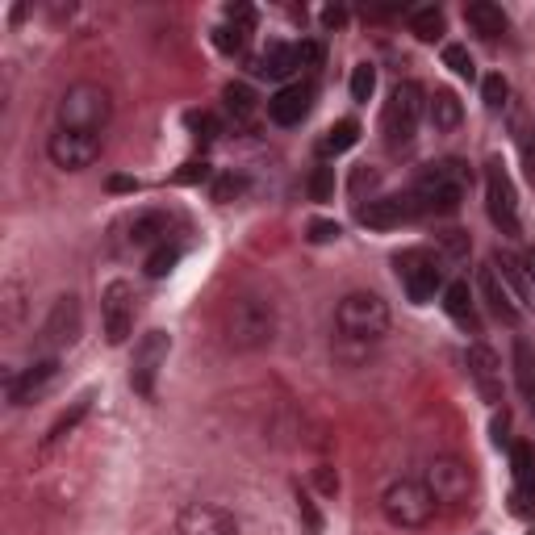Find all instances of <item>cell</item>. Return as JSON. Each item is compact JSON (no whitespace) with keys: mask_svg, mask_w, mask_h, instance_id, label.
Wrapping results in <instances>:
<instances>
[{"mask_svg":"<svg viewBox=\"0 0 535 535\" xmlns=\"http://www.w3.org/2000/svg\"><path fill=\"white\" fill-rule=\"evenodd\" d=\"M473 184V168L464 159H439V164H427L423 172L414 176V205H418V218L423 214H456L464 193Z\"/></svg>","mask_w":535,"mask_h":535,"instance_id":"6da1fadb","label":"cell"},{"mask_svg":"<svg viewBox=\"0 0 535 535\" xmlns=\"http://www.w3.org/2000/svg\"><path fill=\"white\" fill-rule=\"evenodd\" d=\"M222 335L235 352H264L276 339V306L264 293H239L222 314Z\"/></svg>","mask_w":535,"mask_h":535,"instance_id":"7a4b0ae2","label":"cell"},{"mask_svg":"<svg viewBox=\"0 0 535 535\" xmlns=\"http://www.w3.org/2000/svg\"><path fill=\"white\" fill-rule=\"evenodd\" d=\"M381 515H385L389 527H398V531H423L439 515V506H435V494L427 490L423 477H398V481L385 485Z\"/></svg>","mask_w":535,"mask_h":535,"instance_id":"3957f363","label":"cell"},{"mask_svg":"<svg viewBox=\"0 0 535 535\" xmlns=\"http://www.w3.org/2000/svg\"><path fill=\"white\" fill-rule=\"evenodd\" d=\"M335 331H339V339L360 343V347L381 343L385 331H389V306L368 289L347 293L335 306Z\"/></svg>","mask_w":535,"mask_h":535,"instance_id":"277c9868","label":"cell"},{"mask_svg":"<svg viewBox=\"0 0 535 535\" xmlns=\"http://www.w3.org/2000/svg\"><path fill=\"white\" fill-rule=\"evenodd\" d=\"M427 118V92L423 84H414V80H402L398 88L389 92V101L381 109V134H385V147L398 155L414 143V134H418V122Z\"/></svg>","mask_w":535,"mask_h":535,"instance_id":"5b68a950","label":"cell"},{"mask_svg":"<svg viewBox=\"0 0 535 535\" xmlns=\"http://www.w3.org/2000/svg\"><path fill=\"white\" fill-rule=\"evenodd\" d=\"M113 118V97L109 88L80 80L72 84L59 97V130H88V134H101Z\"/></svg>","mask_w":535,"mask_h":535,"instance_id":"8992f818","label":"cell"},{"mask_svg":"<svg viewBox=\"0 0 535 535\" xmlns=\"http://www.w3.org/2000/svg\"><path fill=\"white\" fill-rule=\"evenodd\" d=\"M427 490L435 494V506L439 510H464L473 502V473H469V464L456 460V456H435L427 464Z\"/></svg>","mask_w":535,"mask_h":535,"instance_id":"52a82bcc","label":"cell"},{"mask_svg":"<svg viewBox=\"0 0 535 535\" xmlns=\"http://www.w3.org/2000/svg\"><path fill=\"white\" fill-rule=\"evenodd\" d=\"M393 264H398L402 289H406V297L414 301V306H427V301H435V293L444 289V268H439V260L423 247L402 251Z\"/></svg>","mask_w":535,"mask_h":535,"instance_id":"ba28073f","label":"cell"},{"mask_svg":"<svg viewBox=\"0 0 535 535\" xmlns=\"http://www.w3.org/2000/svg\"><path fill=\"white\" fill-rule=\"evenodd\" d=\"M485 214H490V222L502 235H519V197H515V184H510V172L498 155L485 164Z\"/></svg>","mask_w":535,"mask_h":535,"instance_id":"9c48e42d","label":"cell"},{"mask_svg":"<svg viewBox=\"0 0 535 535\" xmlns=\"http://www.w3.org/2000/svg\"><path fill=\"white\" fill-rule=\"evenodd\" d=\"M172 352V335L168 331H147L143 339L134 343V360H130V385L138 398H155V381L168 364Z\"/></svg>","mask_w":535,"mask_h":535,"instance_id":"30bf717a","label":"cell"},{"mask_svg":"<svg viewBox=\"0 0 535 535\" xmlns=\"http://www.w3.org/2000/svg\"><path fill=\"white\" fill-rule=\"evenodd\" d=\"M101 147H105V134H88V130H55L46 138V155H51V164L63 172L92 168L101 159Z\"/></svg>","mask_w":535,"mask_h":535,"instance_id":"8fae6325","label":"cell"},{"mask_svg":"<svg viewBox=\"0 0 535 535\" xmlns=\"http://www.w3.org/2000/svg\"><path fill=\"white\" fill-rule=\"evenodd\" d=\"M101 327L113 347H122L134 331V285L130 281H109L101 293Z\"/></svg>","mask_w":535,"mask_h":535,"instance_id":"7c38bea8","label":"cell"},{"mask_svg":"<svg viewBox=\"0 0 535 535\" xmlns=\"http://www.w3.org/2000/svg\"><path fill=\"white\" fill-rule=\"evenodd\" d=\"M84 331V310H80V297L76 293H63L55 297V306L51 314H46L42 322V347H51V352H63V347H72Z\"/></svg>","mask_w":535,"mask_h":535,"instance_id":"4fadbf2b","label":"cell"},{"mask_svg":"<svg viewBox=\"0 0 535 535\" xmlns=\"http://www.w3.org/2000/svg\"><path fill=\"white\" fill-rule=\"evenodd\" d=\"M176 535H239V519L218 502H189L176 515Z\"/></svg>","mask_w":535,"mask_h":535,"instance_id":"5bb4252c","label":"cell"},{"mask_svg":"<svg viewBox=\"0 0 535 535\" xmlns=\"http://www.w3.org/2000/svg\"><path fill=\"white\" fill-rule=\"evenodd\" d=\"M55 377H59V356H46V360H34L30 368H21V372H9L5 377L9 406H26V402L42 398V393L55 385Z\"/></svg>","mask_w":535,"mask_h":535,"instance_id":"9a60e30c","label":"cell"},{"mask_svg":"<svg viewBox=\"0 0 535 535\" xmlns=\"http://www.w3.org/2000/svg\"><path fill=\"white\" fill-rule=\"evenodd\" d=\"M356 218L368 230H398V226H406V222L418 218V205H414L410 193H393V197H377V201L360 205Z\"/></svg>","mask_w":535,"mask_h":535,"instance_id":"2e32d148","label":"cell"},{"mask_svg":"<svg viewBox=\"0 0 535 535\" xmlns=\"http://www.w3.org/2000/svg\"><path fill=\"white\" fill-rule=\"evenodd\" d=\"M477 297L485 301V306H490L494 318L506 322V327H515V322L523 318V301L510 293V285L494 272V264H485V268L477 272Z\"/></svg>","mask_w":535,"mask_h":535,"instance_id":"e0dca14e","label":"cell"},{"mask_svg":"<svg viewBox=\"0 0 535 535\" xmlns=\"http://www.w3.org/2000/svg\"><path fill=\"white\" fill-rule=\"evenodd\" d=\"M464 364H469V377H473V385L481 393V402L498 406L502 402V360L494 356V347L473 343L469 356H464Z\"/></svg>","mask_w":535,"mask_h":535,"instance_id":"ac0fdd59","label":"cell"},{"mask_svg":"<svg viewBox=\"0 0 535 535\" xmlns=\"http://www.w3.org/2000/svg\"><path fill=\"white\" fill-rule=\"evenodd\" d=\"M310 109H314V84H310V80L285 84V88H276L272 97H268V118H272L276 126H297Z\"/></svg>","mask_w":535,"mask_h":535,"instance_id":"d6986e66","label":"cell"},{"mask_svg":"<svg viewBox=\"0 0 535 535\" xmlns=\"http://www.w3.org/2000/svg\"><path fill=\"white\" fill-rule=\"evenodd\" d=\"M510 469H515V494H510V510L515 515H531L535 510V448L527 439L510 444Z\"/></svg>","mask_w":535,"mask_h":535,"instance_id":"ffe728a7","label":"cell"},{"mask_svg":"<svg viewBox=\"0 0 535 535\" xmlns=\"http://www.w3.org/2000/svg\"><path fill=\"white\" fill-rule=\"evenodd\" d=\"M444 314L456 322L460 331L481 335V314H477V293L469 289V281H452L444 289Z\"/></svg>","mask_w":535,"mask_h":535,"instance_id":"44dd1931","label":"cell"},{"mask_svg":"<svg viewBox=\"0 0 535 535\" xmlns=\"http://www.w3.org/2000/svg\"><path fill=\"white\" fill-rule=\"evenodd\" d=\"M92 402H97V393H80V398L72 402V406H67L59 418H55V423H51V431H46V439H42V456L46 452H55L59 444H67V439H72L76 435V427L84 423V418H88V410H92Z\"/></svg>","mask_w":535,"mask_h":535,"instance_id":"7402d4cb","label":"cell"},{"mask_svg":"<svg viewBox=\"0 0 535 535\" xmlns=\"http://www.w3.org/2000/svg\"><path fill=\"white\" fill-rule=\"evenodd\" d=\"M247 67L264 80H289L297 72V51L289 42H268V51H260Z\"/></svg>","mask_w":535,"mask_h":535,"instance_id":"603a6c76","label":"cell"},{"mask_svg":"<svg viewBox=\"0 0 535 535\" xmlns=\"http://www.w3.org/2000/svg\"><path fill=\"white\" fill-rule=\"evenodd\" d=\"M427 122L435 126V134H452V130H460V122H464V105H460L456 92H448V88H435V92H431V97H427Z\"/></svg>","mask_w":535,"mask_h":535,"instance_id":"cb8c5ba5","label":"cell"},{"mask_svg":"<svg viewBox=\"0 0 535 535\" xmlns=\"http://www.w3.org/2000/svg\"><path fill=\"white\" fill-rule=\"evenodd\" d=\"M464 21H469V30L481 34V38H498L510 26L506 9L494 5V0H473V5H464Z\"/></svg>","mask_w":535,"mask_h":535,"instance_id":"d4e9b609","label":"cell"},{"mask_svg":"<svg viewBox=\"0 0 535 535\" xmlns=\"http://www.w3.org/2000/svg\"><path fill=\"white\" fill-rule=\"evenodd\" d=\"M168 214L164 209H143V214H134L130 218V243L134 247H159V243H168Z\"/></svg>","mask_w":535,"mask_h":535,"instance_id":"484cf974","label":"cell"},{"mask_svg":"<svg viewBox=\"0 0 535 535\" xmlns=\"http://www.w3.org/2000/svg\"><path fill=\"white\" fill-rule=\"evenodd\" d=\"M490 264H494V272L502 276V281L510 285V293H515L519 301H527V306H531V281H527V264L519 260V255L494 251V255H490Z\"/></svg>","mask_w":535,"mask_h":535,"instance_id":"4316f807","label":"cell"},{"mask_svg":"<svg viewBox=\"0 0 535 535\" xmlns=\"http://www.w3.org/2000/svg\"><path fill=\"white\" fill-rule=\"evenodd\" d=\"M360 143V122L356 118H343V122H335L327 134L318 138V155L322 159H335V155H343V151H352Z\"/></svg>","mask_w":535,"mask_h":535,"instance_id":"83f0119b","label":"cell"},{"mask_svg":"<svg viewBox=\"0 0 535 535\" xmlns=\"http://www.w3.org/2000/svg\"><path fill=\"white\" fill-rule=\"evenodd\" d=\"M21 318H26V285L9 276V281L0 285V327H5V331H17Z\"/></svg>","mask_w":535,"mask_h":535,"instance_id":"f1b7e54d","label":"cell"},{"mask_svg":"<svg viewBox=\"0 0 535 535\" xmlns=\"http://www.w3.org/2000/svg\"><path fill=\"white\" fill-rule=\"evenodd\" d=\"M444 30H448L444 9H435V5L410 9V34H414L418 42H435V38H444Z\"/></svg>","mask_w":535,"mask_h":535,"instance_id":"f546056e","label":"cell"},{"mask_svg":"<svg viewBox=\"0 0 535 535\" xmlns=\"http://www.w3.org/2000/svg\"><path fill=\"white\" fill-rule=\"evenodd\" d=\"M222 105H226V113H230V118H235L239 126L251 122L255 109H260V101H255V92H251L247 84H226V88H222Z\"/></svg>","mask_w":535,"mask_h":535,"instance_id":"4dcf8cb0","label":"cell"},{"mask_svg":"<svg viewBox=\"0 0 535 535\" xmlns=\"http://www.w3.org/2000/svg\"><path fill=\"white\" fill-rule=\"evenodd\" d=\"M515 377H519L523 398L535 406V352H531L523 339H515Z\"/></svg>","mask_w":535,"mask_h":535,"instance_id":"1f68e13d","label":"cell"},{"mask_svg":"<svg viewBox=\"0 0 535 535\" xmlns=\"http://www.w3.org/2000/svg\"><path fill=\"white\" fill-rule=\"evenodd\" d=\"M180 255H184V247H180V243H159V247L147 255V276H151V281H159V276H168V272L180 264Z\"/></svg>","mask_w":535,"mask_h":535,"instance_id":"d6a6232c","label":"cell"},{"mask_svg":"<svg viewBox=\"0 0 535 535\" xmlns=\"http://www.w3.org/2000/svg\"><path fill=\"white\" fill-rule=\"evenodd\" d=\"M247 34H251V30H243V26H230V21H222V26H218L214 34H209V38H214V46H218L222 55H243V51H247Z\"/></svg>","mask_w":535,"mask_h":535,"instance_id":"836d02e7","label":"cell"},{"mask_svg":"<svg viewBox=\"0 0 535 535\" xmlns=\"http://www.w3.org/2000/svg\"><path fill=\"white\" fill-rule=\"evenodd\" d=\"M481 101H485V109H490V113H502V109H506V101H510V84H506L502 72H494V76H485V80H481Z\"/></svg>","mask_w":535,"mask_h":535,"instance_id":"e575fe53","label":"cell"},{"mask_svg":"<svg viewBox=\"0 0 535 535\" xmlns=\"http://www.w3.org/2000/svg\"><path fill=\"white\" fill-rule=\"evenodd\" d=\"M444 67H452L460 80H473V76H477V63H473V55H469V46H456V42L444 46Z\"/></svg>","mask_w":535,"mask_h":535,"instance_id":"d590c367","label":"cell"},{"mask_svg":"<svg viewBox=\"0 0 535 535\" xmlns=\"http://www.w3.org/2000/svg\"><path fill=\"white\" fill-rule=\"evenodd\" d=\"M372 92H377V67L356 63L352 67V101H372Z\"/></svg>","mask_w":535,"mask_h":535,"instance_id":"8d00e7d4","label":"cell"},{"mask_svg":"<svg viewBox=\"0 0 535 535\" xmlns=\"http://www.w3.org/2000/svg\"><path fill=\"white\" fill-rule=\"evenodd\" d=\"M310 201H331L335 197V168L331 164H318L314 172H310Z\"/></svg>","mask_w":535,"mask_h":535,"instance_id":"74e56055","label":"cell"},{"mask_svg":"<svg viewBox=\"0 0 535 535\" xmlns=\"http://www.w3.org/2000/svg\"><path fill=\"white\" fill-rule=\"evenodd\" d=\"M293 51H297V72H301V67H322V59H327V51H322L318 38H301Z\"/></svg>","mask_w":535,"mask_h":535,"instance_id":"f35d334b","label":"cell"},{"mask_svg":"<svg viewBox=\"0 0 535 535\" xmlns=\"http://www.w3.org/2000/svg\"><path fill=\"white\" fill-rule=\"evenodd\" d=\"M243 193H247V176H235V172L218 176V184H214V201H235Z\"/></svg>","mask_w":535,"mask_h":535,"instance_id":"ab89813d","label":"cell"},{"mask_svg":"<svg viewBox=\"0 0 535 535\" xmlns=\"http://www.w3.org/2000/svg\"><path fill=\"white\" fill-rule=\"evenodd\" d=\"M339 235H343V226L339 222H327V218H318V222H310V243L314 247H327V243H339Z\"/></svg>","mask_w":535,"mask_h":535,"instance_id":"60d3db41","label":"cell"},{"mask_svg":"<svg viewBox=\"0 0 535 535\" xmlns=\"http://www.w3.org/2000/svg\"><path fill=\"white\" fill-rule=\"evenodd\" d=\"M297 515L306 519V531L310 535H322V515H318V506H314V498L306 490H297Z\"/></svg>","mask_w":535,"mask_h":535,"instance_id":"b9f144b4","label":"cell"},{"mask_svg":"<svg viewBox=\"0 0 535 535\" xmlns=\"http://www.w3.org/2000/svg\"><path fill=\"white\" fill-rule=\"evenodd\" d=\"M184 122H189V130L197 138H205V143H209V138H218V118H214V113H189Z\"/></svg>","mask_w":535,"mask_h":535,"instance_id":"7bdbcfd3","label":"cell"},{"mask_svg":"<svg viewBox=\"0 0 535 535\" xmlns=\"http://www.w3.org/2000/svg\"><path fill=\"white\" fill-rule=\"evenodd\" d=\"M314 485H318L322 498H335L339 494V473L331 469V464H318V469H314Z\"/></svg>","mask_w":535,"mask_h":535,"instance_id":"ee69618b","label":"cell"},{"mask_svg":"<svg viewBox=\"0 0 535 535\" xmlns=\"http://www.w3.org/2000/svg\"><path fill=\"white\" fill-rule=\"evenodd\" d=\"M205 176H209V164H205V159H193V164H184L172 180H176V184H201Z\"/></svg>","mask_w":535,"mask_h":535,"instance_id":"f6af8a7d","label":"cell"},{"mask_svg":"<svg viewBox=\"0 0 535 535\" xmlns=\"http://www.w3.org/2000/svg\"><path fill=\"white\" fill-rule=\"evenodd\" d=\"M230 26H243V30H255V9L251 5H226L222 9Z\"/></svg>","mask_w":535,"mask_h":535,"instance_id":"bcb514c9","label":"cell"},{"mask_svg":"<svg viewBox=\"0 0 535 535\" xmlns=\"http://www.w3.org/2000/svg\"><path fill=\"white\" fill-rule=\"evenodd\" d=\"M519 151H523V168H527V180L535 184V138H531V134H523Z\"/></svg>","mask_w":535,"mask_h":535,"instance_id":"7dc6e473","label":"cell"},{"mask_svg":"<svg viewBox=\"0 0 535 535\" xmlns=\"http://www.w3.org/2000/svg\"><path fill=\"white\" fill-rule=\"evenodd\" d=\"M506 431H510V414H506V410H502V414H498V418H494V444H498V448H502V444H506Z\"/></svg>","mask_w":535,"mask_h":535,"instance_id":"c3c4849f","label":"cell"},{"mask_svg":"<svg viewBox=\"0 0 535 535\" xmlns=\"http://www.w3.org/2000/svg\"><path fill=\"white\" fill-rule=\"evenodd\" d=\"M343 21H347V13H343V9H322V26H327V30H339Z\"/></svg>","mask_w":535,"mask_h":535,"instance_id":"681fc988","label":"cell"},{"mask_svg":"<svg viewBox=\"0 0 535 535\" xmlns=\"http://www.w3.org/2000/svg\"><path fill=\"white\" fill-rule=\"evenodd\" d=\"M109 189H113V193H138V180H130V176H113V180H109Z\"/></svg>","mask_w":535,"mask_h":535,"instance_id":"f907efd6","label":"cell"},{"mask_svg":"<svg viewBox=\"0 0 535 535\" xmlns=\"http://www.w3.org/2000/svg\"><path fill=\"white\" fill-rule=\"evenodd\" d=\"M523 264H527V281H531V306H535V251L523 255Z\"/></svg>","mask_w":535,"mask_h":535,"instance_id":"816d5d0a","label":"cell"},{"mask_svg":"<svg viewBox=\"0 0 535 535\" xmlns=\"http://www.w3.org/2000/svg\"><path fill=\"white\" fill-rule=\"evenodd\" d=\"M372 180H377V176H372V172H368V168H360V172H356V176H352V189H356V193H360V189H364V184H372Z\"/></svg>","mask_w":535,"mask_h":535,"instance_id":"f5cc1de1","label":"cell"}]
</instances>
